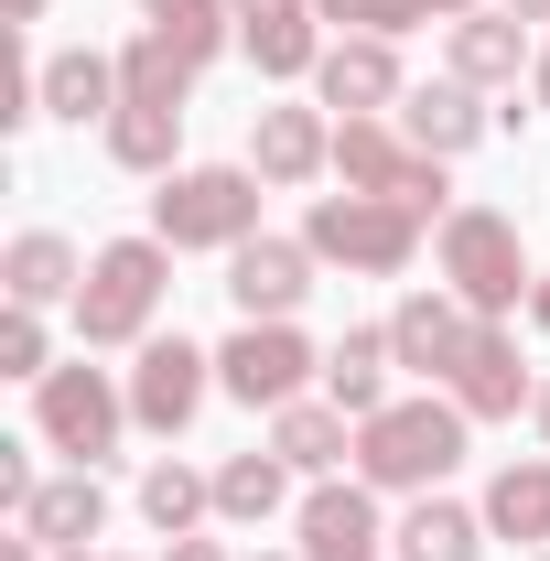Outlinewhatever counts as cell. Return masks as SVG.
<instances>
[{
  "label": "cell",
  "mask_w": 550,
  "mask_h": 561,
  "mask_svg": "<svg viewBox=\"0 0 550 561\" xmlns=\"http://www.w3.org/2000/svg\"><path fill=\"white\" fill-rule=\"evenodd\" d=\"M206 400H216V346H195V335H151V346H130V421L151 432V443L195 432Z\"/></svg>",
  "instance_id": "8"
},
{
  "label": "cell",
  "mask_w": 550,
  "mask_h": 561,
  "mask_svg": "<svg viewBox=\"0 0 550 561\" xmlns=\"http://www.w3.org/2000/svg\"><path fill=\"white\" fill-rule=\"evenodd\" d=\"M421 227H432V216L400 206V195H313V206H302V249H313L324 271L400 280L421 260Z\"/></svg>",
  "instance_id": "6"
},
{
  "label": "cell",
  "mask_w": 550,
  "mask_h": 561,
  "mask_svg": "<svg viewBox=\"0 0 550 561\" xmlns=\"http://www.w3.org/2000/svg\"><path fill=\"white\" fill-rule=\"evenodd\" d=\"M33 486H44V476H33V443H0V507L22 518V507H33Z\"/></svg>",
  "instance_id": "31"
},
{
  "label": "cell",
  "mask_w": 550,
  "mask_h": 561,
  "mask_svg": "<svg viewBox=\"0 0 550 561\" xmlns=\"http://www.w3.org/2000/svg\"><path fill=\"white\" fill-rule=\"evenodd\" d=\"M249 561H302V551H249Z\"/></svg>",
  "instance_id": "40"
},
{
  "label": "cell",
  "mask_w": 550,
  "mask_h": 561,
  "mask_svg": "<svg viewBox=\"0 0 550 561\" xmlns=\"http://www.w3.org/2000/svg\"><path fill=\"white\" fill-rule=\"evenodd\" d=\"M162 302H173V249L140 227V238L87 249V291L66 302V324H76L87 356H108V346H151L162 335Z\"/></svg>",
  "instance_id": "2"
},
{
  "label": "cell",
  "mask_w": 550,
  "mask_h": 561,
  "mask_svg": "<svg viewBox=\"0 0 550 561\" xmlns=\"http://www.w3.org/2000/svg\"><path fill=\"white\" fill-rule=\"evenodd\" d=\"M87 291V249H76L66 227H22L11 249H0V302H22V313H55Z\"/></svg>",
  "instance_id": "16"
},
{
  "label": "cell",
  "mask_w": 550,
  "mask_h": 561,
  "mask_svg": "<svg viewBox=\"0 0 550 561\" xmlns=\"http://www.w3.org/2000/svg\"><path fill=\"white\" fill-rule=\"evenodd\" d=\"M271 454L291 465V476H356V411L291 400V411H271Z\"/></svg>",
  "instance_id": "23"
},
{
  "label": "cell",
  "mask_w": 550,
  "mask_h": 561,
  "mask_svg": "<svg viewBox=\"0 0 550 561\" xmlns=\"http://www.w3.org/2000/svg\"><path fill=\"white\" fill-rule=\"evenodd\" d=\"M313 22H335V33H421V22H443V0H313Z\"/></svg>",
  "instance_id": "29"
},
{
  "label": "cell",
  "mask_w": 550,
  "mask_h": 561,
  "mask_svg": "<svg viewBox=\"0 0 550 561\" xmlns=\"http://www.w3.org/2000/svg\"><path fill=\"white\" fill-rule=\"evenodd\" d=\"M44 119H66V130H108L119 119V55H98V44H66V55H44Z\"/></svg>",
  "instance_id": "21"
},
{
  "label": "cell",
  "mask_w": 550,
  "mask_h": 561,
  "mask_svg": "<svg viewBox=\"0 0 550 561\" xmlns=\"http://www.w3.org/2000/svg\"><path fill=\"white\" fill-rule=\"evenodd\" d=\"M140 518L162 529V540H195L216 518V465H184V454H151L140 465Z\"/></svg>",
  "instance_id": "24"
},
{
  "label": "cell",
  "mask_w": 550,
  "mask_h": 561,
  "mask_svg": "<svg viewBox=\"0 0 550 561\" xmlns=\"http://www.w3.org/2000/svg\"><path fill=\"white\" fill-rule=\"evenodd\" d=\"M140 33H162L195 76H206L216 55H238V11H227V0H140Z\"/></svg>",
  "instance_id": "26"
},
{
  "label": "cell",
  "mask_w": 550,
  "mask_h": 561,
  "mask_svg": "<svg viewBox=\"0 0 550 561\" xmlns=\"http://www.w3.org/2000/svg\"><path fill=\"white\" fill-rule=\"evenodd\" d=\"M443 389H454V411H465V421L485 432V421H518L529 400H540V367L518 356V324H475Z\"/></svg>",
  "instance_id": "13"
},
{
  "label": "cell",
  "mask_w": 550,
  "mask_h": 561,
  "mask_svg": "<svg viewBox=\"0 0 550 561\" xmlns=\"http://www.w3.org/2000/svg\"><path fill=\"white\" fill-rule=\"evenodd\" d=\"M119 108H195V66L162 33H130L119 44Z\"/></svg>",
  "instance_id": "27"
},
{
  "label": "cell",
  "mask_w": 550,
  "mask_h": 561,
  "mask_svg": "<svg viewBox=\"0 0 550 561\" xmlns=\"http://www.w3.org/2000/svg\"><path fill=\"white\" fill-rule=\"evenodd\" d=\"M313 378H324V356H313L302 324H238L216 346V389L238 411H291V400H313Z\"/></svg>",
  "instance_id": "7"
},
{
  "label": "cell",
  "mask_w": 550,
  "mask_h": 561,
  "mask_svg": "<svg viewBox=\"0 0 550 561\" xmlns=\"http://www.w3.org/2000/svg\"><path fill=\"white\" fill-rule=\"evenodd\" d=\"M313 98H324L335 119H400L411 66H400V44H389V33H335V44H324V66H313Z\"/></svg>",
  "instance_id": "12"
},
{
  "label": "cell",
  "mask_w": 550,
  "mask_h": 561,
  "mask_svg": "<svg viewBox=\"0 0 550 561\" xmlns=\"http://www.w3.org/2000/svg\"><path fill=\"white\" fill-rule=\"evenodd\" d=\"M66 561H130V551H66Z\"/></svg>",
  "instance_id": "38"
},
{
  "label": "cell",
  "mask_w": 550,
  "mask_h": 561,
  "mask_svg": "<svg viewBox=\"0 0 550 561\" xmlns=\"http://www.w3.org/2000/svg\"><path fill=\"white\" fill-rule=\"evenodd\" d=\"M529 561H550V551H529Z\"/></svg>",
  "instance_id": "41"
},
{
  "label": "cell",
  "mask_w": 550,
  "mask_h": 561,
  "mask_svg": "<svg viewBox=\"0 0 550 561\" xmlns=\"http://www.w3.org/2000/svg\"><path fill=\"white\" fill-rule=\"evenodd\" d=\"M540 66V44H529V22L518 11H454L443 22V76H465V87H485V98H518V76Z\"/></svg>",
  "instance_id": "14"
},
{
  "label": "cell",
  "mask_w": 550,
  "mask_h": 561,
  "mask_svg": "<svg viewBox=\"0 0 550 561\" xmlns=\"http://www.w3.org/2000/svg\"><path fill=\"white\" fill-rule=\"evenodd\" d=\"M0 378H55V324L44 313H22V302H0Z\"/></svg>",
  "instance_id": "30"
},
{
  "label": "cell",
  "mask_w": 550,
  "mask_h": 561,
  "mask_svg": "<svg viewBox=\"0 0 550 561\" xmlns=\"http://www.w3.org/2000/svg\"><path fill=\"white\" fill-rule=\"evenodd\" d=\"M400 130H411L432 162H465V151L496 130V108H485V87H465V76H432V87L400 98Z\"/></svg>",
  "instance_id": "18"
},
{
  "label": "cell",
  "mask_w": 550,
  "mask_h": 561,
  "mask_svg": "<svg viewBox=\"0 0 550 561\" xmlns=\"http://www.w3.org/2000/svg\"><path fill=\"white\" fill-rule=\"evenodd\" d=\"M313 271H324V260L302 249V227H291V238L260 227L249 249H227V302H238V324H291V313L313 302Z\"/></svg>",
  "instance_id": "11"
},
{
  "label": "cell",
  "mask_w": 550,
  "mask_h": 561,
  "mask_svg": "<svg viewBox=\"0 0 550 561\" xmlns=\"http://www.w3.org/2000/svg\"><path fill=\"white\" fill-rule=\"evenodd\" d=\"M432 271H443V291H454L465 313H485V324H518V313H529V280H540L507 206H454L432 227Z\"/></svg>",
  "instance_id": "3"
},
{
  "label": "cell",
  "mask_w": 550,
  "mask_h": 561,
  "mask_svg": "<svg viewBox=\"0 0 550 561\" xmlns=\"http://www.w3.org/2000/svg\"><path fill=\"white\" fill-rule=\"evenodd\" d=\"M44 11H55V0H11V22H44Z\"/></svg>",
  "instance_id": "37"
},
{
  "label": "cell",
  "mask_w": 550,
  "mask_h": 561,
  "mask_svg": "<svg viewBox=\"0 0 550 561\" xmlns=\"http://www.w3.org/2000/svg\"><path fill=\"white\" fill-rule=\"evenodd\" d=\"M389 378H411L400 346H389V324H345L335 346H324V400H335V411H356V421L389 411V400H400Z\"/></svg>",
  "instance_id": "19"
},
{
  "label": "cell",
  "mask_w": 550,
  "mask_h": 561,
  "mask_svg": "<svg viewBox=\"0 0 550 561\" xmlns=\"http://www.w3.org/2000/svg\"><path fill=\"white\" fill-rule=\"evenodd\" d=\"M130 432H140V421H130V378H119V367H98L87 346H76L55 378H33V443H44V454H66V465L98 476Z\"/></svg>",
  "instance_id": "4"
},
{
  "label": "cell",
  "mask_w": 550,
  "mask_h": 561,
  "mask_svg": "<svg viewBox=\"0 0 550 561\" xmlns=\"http://www.w3.org/2000/svg\"><path fill=\"white\" fill-rule=\"evenodd\" d=\"M280 507H291V465H280L271 443H249V454L216 465V518L227 529H271Z\"/></svg>",
  "instance_id": "25"
},
{
  "label": "cell",
  "mask_w": 550,
  "mask_h": 561,
  "mask_svg": "<svg viewBox=\"0 0 550 561\" xmlns=\"http://www.w3.org/2000/svg\"><path fill=\"white\" fill-rule=\"evenodd\" d=\"M475 324H485V313H465V302H454L443 280H421V291H400V313H389V346H400V367H411L421 389H443Z\"/></svg>",
  "instance_id": "15"
},
{
  "label": "cell",
  "mask_w": 550,
  "mask_h": 561,
  "mask_svg": "<svg viewBox=\"0 0 550 561\" xmlns=\"http://www.w3.org/2000/svg\"><path fill=\"white\" fill-rule=\"evenodd\" d=\"M454 11H485V0H443V22H454Z\"/></svg>",
  "instance_id": "39"
},
{
  "label": "cell",
  "mask_w": 550,
  "mask_h": 561,
  "mask_svg": "<svg viewBox=\"0 0 550 561\" xmlns=\"http://www.w3.org/2000/svg\"><path fill=\"white\" fill-rule=\"evenodd\" d=\"M475 454V421L454 411V389H421V400H389V411L356 421V476L378 496H432L454 486V465Z\"/></svg>",
  "instance_id": "1"
},
{
  "label": "cell",
  "mask_w": 550,
  "mask_h": 561,
  "mask_svg": "<svg viewBox=\"0 0 550 561\" xmlns=\"http://www.w3.org/2000/svg\"><path fill=\"white\" fill-rule=\"evenodd\" d=\"M11 529H33L55 561H66V551H98V540H108V486H98L87 465H66V476H44V486H33V507H22Z\"/></svg>",
  "instance_id": "17"
},
{
  "label": "cell",
  "mask_w": 550,
  "mask_h": 561,
  "mask_svg": "<svg viewBox=\"0 0 550 561\" xmlns=\"http://www.w3.org/2000/svg\"><path fill=\"white\" fill-rule=\"evenodd\" d=\"M529 108L550 119V33H540V66H529Z\"/></svg>",
  "instance_id": "33"
},
{
  "label": "cell",
  "mask_w": 550,
  "mask_h": 561,
  "mask_svg": "<svg viewBox=\"0 0 550 561\" xmlns=\"http://www.w3.org/2000/svg\"><path fill=\"white\" fill-rule=\"evenodd\" d=\"M291 551L302 561H389V518L367 476H313L291 507Z\"/></svg>",
  "instance_id": "10"
},
{
  "label": "cell",
  "mask_w": 550,
  "mask_h": 561,
  "mask_svg": "<svg viewBox=\"0 0 550 561\" xmlns=\"http://www.w3.org/2000/svg\"><path fill=\"white\" fill-rule=\"evenodd\" d=\"M496 11H518V22H529V33H550V0H496Z\"/></svg>",
  "instance_id": "34"
},
{
  "label": "cell",
  "mask_w": 550,
  "mask_h": 561,
  "mask_svg": "<svg viewBox=\"0 0 550 561\" xmlns=\"http://www.w3.org/2000/svg\"><path fill=\"white\" fill-rule=\"evenodd\" d=\"M529 432H540V454H550V378H540V400H529Z\"/></svg>",
  "instance_id": "36"
},
{
  "label": "cell",
  "mask_w": 550,
  "mask_h": 561,
  "mask_svg": "<svg viewBox=\"0 0 550 561\" xmlns=\"http://www.w3.org/2000/svg\"><path fill=\"white\" fill-rule=\"evenodd\" d=\"M485 529L507 540V551H550V454H507L496 476H485Z\"/></svg>",
  "instance_id": "22"
},
{
  "label": "cell",
  "mask_w": 550,
  "mask_h": 561,
  "mask_svg": "<svg viewBox=\"0 0 550 561\" xmlns=\"http://www.w3.org/2000/svg\"><path fill=\"white\" fill-rule=\"evenodd\" d=\"M529 324H540V335H550V271L529 280Z\"/></svg>",
  "instance_id": "35"
},
{
  "label": "cell",
  "mask_w": 550,
  "mask_h": 561,
  "mask_svg": "<svg viewBox=\"0 0 550 561\" xmlns=\"http://www.w3.org/2000/svg\"><path fill=\"white\" fill-rule=\"evenodd\" d=\"M162 561H238V551H227V540H206V529H195V540H173V551H162Z\"/></svg>",
  "instance_id": "32"
},
{
  "label": "cell",
  "mask_w": 550,
  "mask_h": 561,
  "mask_svg": "<svg viewBox=\"0 0 550 561\" xmlns=\"http://www.w3.org/2000/svg\"><path fill=\"white\" fill-rule=\"evenodd\" d=\"M98 140H108V162H119V173H151V184H162V173H184V108H119Z\"/></svg>",
  "instance_id": "28"
},
{
  "label": "cell",
  "mask_w": 550,
  "mask_h": 561,
  "mask_svg": "<svg viewBox=\"0 0 550 561\" xmlns=\"http://www.w3.org/2000/svg\"><path fill=\"white\" fill-rule=\"evenodd\" d=\"M260 173L249 162H184V173H162V195H151V238L184 260V249H249L260 238Z\"/></svg>",
  "instance_id": "5"
},
{
  "label": "cell",
  "mask_w": 550,
  "mask_h": 561,
  "mask_svg": "<svg viewBox=\"0 0 550 561\" xmlns=\"http://www.w3.org/2000/svg\"><path fill=\"white\" fill-rule=\"evenodd\" d=\"M249 173H260L271 195H313V184L335 173V108H324V98H271V108L249 119Z\"/></svg>",
  "instance_id": "9"
},
{
  "label": "cell",
  "mask_w": 550,
  "mask_h": 561,
  "mask_svg": "<svg viewBox=\"0 0 550 561\" xmlns=\"http://www.w3.org/2000/svg\"><path fill=\"white\" fill-rule=\"evenodd\" d=\"M485 540H496V529H485V507H465V496H411V507H400V529H389V561H485Z\"/></svg>",
  "instance_id": "20"
}]
</instances>
